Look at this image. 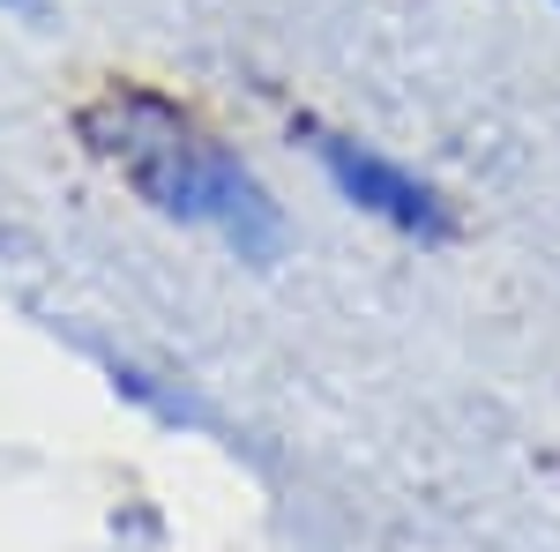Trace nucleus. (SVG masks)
I'll list each match as a JSON object with an SVG mask.
<instances>
[{
	"instance_id": "3",
	"label": "nucleus",
	"mask_w": 560,
	"mask_h": 552,
	"mask_svg": "<svg viewBox=\"0 0 560 552\" xmlns=\"http://www.w3.org/2000/svg\"><path fill=\"white\" fill-rule=\"evenodd\" d=\"M8 8H31V0H8Z\"/></svg>"
},
{
	"instance_id": "2",
	"label": "nucleus",
	"mask_w": 560,
	"mask_h": 552,
	"mask_svg": "<svg viewBox=\"0 0 560 552\" xmlns=\"http://www.w3.org/2000/svg\"><path fill=\"white\" fill-rule=\"evenodd\" d=\"M322 165H329V179L345 187L359 210H374L382 224H396V232L441 239V202H433L411 172H396L388 157H374V150H351V142H329V150H322Z\"/></svg>"
},
{
	"instance_id": "1",
	"label": "nucleus",
	"mask_w": 560,
	"mask_h": 552,
	"mask_svg": "<svg viewBox=\"0 0 560 552\" xmlns=\"http://www.w3.org/2000/svg\"><path fill=\"white\" fill-rule=\"evenodd\" d=\"M83 134L150 210L202 224L217 239H232L240 255L277 247V202L261 195V179L195 113H179V105L150 97V90H105L83 113Z\"/></svg>"
}]
</instances>
